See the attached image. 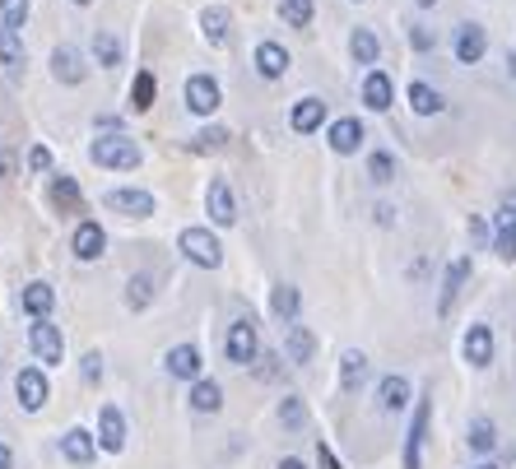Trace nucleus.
Wrapping results in <instances>:
<instances>
[{
	"instance_id": "1",
	"label": "nucleus",
	"mask_w": 516,
	"mask_h": 469,
	"mask_svg": "<svg viewBox=\"0 0 516 469\" xmlns=\"http://www.w3.org/2000/svg\"><path fill=\"white\" fill-rule=\"evenodd\" d=\"M89 158L98 163V168H140V145L130 140V135H98V140L89 145Z\"/></svg>"
},
{
	"instance_id": "2",
	"label": "nucleus",
	"mask_w": 516,
	"mask_h": 469,
	"mask_svg": "<svg viewBox=\"0 0 516 469\" xmlns=\"http://www.w3.org/2000/svg\"><path fill=\"white\" fill-rule=\"evenodd\" d=\"M177 252L191 265H200V270H219L224 265V246H219V237H214L209 228H182Z\"/></svg>"
},
{
	"instance_id": "3",
	"label": "nucleus",
	"mask_w": 516,
	"mask_h": 469,
	"mask_svg": "<svg viewBox=\"0 0 516 469\" xmlns=\"http://www.w3.org/2000/svg\"><path fill=\"white\" fill-rule=\"evenodd\" d=\"M224 349H228V363H237V367H252L256 358H261V340H256V321H252V316H242V321H233V325H228V340H224Z\"/></svg>"
},
{
	"instance_id": "4",
	"label": "nucleus",
	"mask_w": 516,
	"mask_h": 469,
	"mask_svg": "<svg viewBox=\"0 0 516 469\" xmlns=\"http://www.w3.org/2000/svg\"><path fill=\"white\" fill-rule=\"evenodd\" d=\"M428 419H432V395H423V400L414 404V423H410V437H405V456H400V465H405V469H423Z\"/></svg>"
},
{
	"instance_id": "5",
	"label": "nucleus",
	"mask_w": 516,
	"mask_h": 469,
	"mask_svg": "<svg viewBox=\"0 0 516 469\" xmlns=\"http://www.w3.org/2000/svg\"><path fill=\"white\" fill-rule=\"evenodd\" d=\"M29 344H33V358H38L42 367H61V358H66V340H61V330L51 325V321H33Z\"/></svg>"
},
{
	"instance_id": "6",
	"label": "nucleus",
	"mask_w": 516,
	"mask_h": 469,
	"mask_svg": "<svg viewBox=\"0 0 516 469\" xmlns=\"http://www.w3.org/2000/svg\"><path fill=\"white\" fill-rule=\"evenodd\" d=\"M14 391H19V409L23 413H38L47 404V376H42V367H19Z\"/></svg>"
},
{
	"instance_id": "7",
	"label": "nucleus",
	"mask_w": 516,
	"mask_h": 469,
	"mask_svg": "<svg viewBox=\"0 0 516 469\" xmlns=\"http://www.w3.org/2000/svg\"><path fill=\"white\" fill-rule=\"evenodd\" d=\"M205 209H209V218H214L219 228L237 224V200H233V190H228L224 177H214V181H209V190H205Z\"/></svg>"
},
{
	"instance_id": "8",
	"label": "nucleus",
	"mask_w": 516,
	"mask_h": 469,
	"mask_svg": "<svg viewBox=\"0 0 516 469\" xmlns=\"http://www.w3.org/2000/svg\"><path fill=\"white\" fill-rule=\"evenodd\" d=\"M451 51H456L460 66H475V61H484V51H488V33L479 29V23H460Z\"/></svg>"
},
{
	"instance_id": "9",
	"label": "nucleus",
	"mask_w": 516,
	"mask_h": 469,
	"mask_svg": "<svg viewBox=\"0 0 516 469\" xmlns=\"http://www.w3.org/2000/svg\"><path fill=\"white\" fill-rule=\"evenodd\" d=\"M186 107H191L196 117H209L214 107H219V84H214L209 75H191L186 79Z\"/></svg>"
},
{
	"instance_id": "10",
	"label": "nucleus",
	"mask_w": 516,
	"mask_h": 469,
	"mask_svg": "<svg viewBox=\"0 0 516 469\" xmlns=\"http://www.w3.org/2000/svg\"><path fill=\"white\" fill-rule=\"evenodd\" d=\"M98 447L102 451H121L126 447V419L117 404H102L98 409Z\"/></svg>"
},
{
	"instance_id": "11",
	"label": "nucleus",
	"mask_w": 516,
	"mask_h": 469,
	"mask_svg": "<svg viewBox=\"0 0 516 469\" xmlns=\"http://www.w3.org/2000/svg\"><path fill=\"white\" fill-rule=\"evenodd\" d=\"M466 279H470V256H456V261L447 265V274H442V293H438V316H447V312H451V302L460 297V288H466Z\"/></svg>"
},
{
	"instance_id": "12",
	"label": "nucleus",
	"mask_w": 516,
	"mask_h": 469,
	"mask_svg": "<svg viewBox=\"0 0 516 469\" xmlns=\"http://www.w3.org/2000/svg\"><path fill=\"white\" fill-rule=\"evenodd\" d=\"M107 209H121L130 218H149L154 214V196L140 186H126V190H107Z\"/></svg>"
},
{
	"instance_id": "13",
	"label": "nucleus",
	"mask_w": 516,
	"mask_h": 469,
	"mask_svg": "<svg viewBox=\"0 0 516 469\" xmlns=\"http://www.w3.org/2000/svg\"><path fill=\"white\" fill-rule=\"evenodd\" d=\"M494 252H498V261H516V196H507V205L498 209Z\"/></svg>"
},
{
	"instance_id": "14",
	"label": "nucleus",
	"mask_w": 516,
	"mask_h": 469,
	"mask_svg": "<svg viewBox=\"0 0 516 469\" xmlns=\"http://www.w3.org/2000/svg\"><path fill=\"white\" fill-rule=\"evenodd\" d=\"M51 75H57L61 84H79V79L89 75V66H85V57H79L70 42H61L57 51H51Z\"/></svg>"
},
{
	"instance_id": "15",
	"label": "nucleus",
	"mask_w": 516,
	"mask_h": 469,
	"mask_svg": "<svg viewBox=\"0 0 516 469\" xmlns=\"http://www.w3.org/2000/svg\"><path fill=\"white\" fill-rule=\"evenodd\" d=\"M163 367H168L177 381H200V349L196 344H177V349H168Z\"/></svg>"
},
{
	"instance_id": "16",
	"label": "nucleus",
	"mask_w": 516,
	"mask_h": 469,
	"mask_svg": "<svg viewBox=\"0 0 516 469\" xmlns=\"http://www.w3.org/2000/svg\"><path fill=\"white\" fill-rule=\"evenodd\" d=\"M466 363L470 367H488V363H494V330H488L484 321L466 330Z\"/></svg>"
},
{
	"instance_id": "17",
	"label": "nucleus",
	"mask_w": 516,
	"mask_h": 469,
	"mask_svg": "<svg viewBox=\"0 0 516 469\" xmlns=\"http://www.w3.org/2000/svg\"><path fill=\"white\" fill-rule=\"evenodd\" d=\"M19 307L29 312L33 321H47V312L57 307V293H51V284L33 279V284H23V293H19Z\"/></svg>"
},
{
	"instance_id": "18",
	"label": "nucleus",
	"mask_w": 516,
	"mask_h": 469,
	"mask_svg": "<svg viewBox=\"0 0 516 469\" xmlns=\"http://www.w3.org/2000/svg\"><path fill=\"white\" fill-rule=\"evenodd\" d=\"M405 404H410V381H405L400 372L382 376V385H377V409H382V413H400Z\"/></svg>"
},
{
	"instance_id": "19",
	"label": "nucleus",
	"mask_w": 516,
	"mask_h": 469,
	"mask_svg": "<svg viewBox=\"0 0 516 469\" xmlns=\"http://www.w3.org/2000/svg\"><path fill=\"white\" fill-rule=\"evenodd\" d=\"M0 66H5L10 79H23V38L10 23H0Z\"/></svg>"
},
{
	"instance_id": "20",
	"label": "nucleus",
	"mask_w": 516,
	"mask_h": 469,
	"mask_svg": "<svg viewBox=\"0 0 516 469\" xmlns=\"http://www.w3.org/2000/svg\"><path fill=\"white\" fill-rule=\"evenodd\" d=\"M70 246H75V256H79V261H98V256L107 252V233L89 218V224H79V228H75Z\"/></svg>"
},
{
	"instance_id": "21",
	"label": "nucleus",
	"mask_w": 516,
	"mask_h": 469,
	"mask_svg": "<svg viewBox=\"0 0 516 469\" xmlns=\"http://www.w3.org/2000/svg\"><path fill=\"white\" fill-rule=\"evenodd\" d=\"M61 456H66L70 465H89V460L98 456V437L85 432V428H70V432L61 437Z\"/></svg>"
},
{
	"instance_id": "22",
	"label": "nucleus",
	"mask_w": 516,
	"mask_h": 469,
	"mask_svg": "<svg viewBox=\"0 0 516 469\" xmlns=\"http://www.w3.org/2000/svg\"><path fill=\"white\" fill-rule=\"evenodd\" d=\"M321 121H325V102H321V98H298V102H293L289 126H293L298 135H312V130H321Z\"/></svg>"
},
{
	"instance_id": "23",
	"label": "nucleus",
	"mask_w": 516,
	"mask_h": 469,
	"mask_svg": "<svg viewBox=\"0 0 516 469\" xmlns=\"http://www.w3.org/2000/svg\"><path fill=\"white\" fill-rule=\"evenodd\" d=\"M325 140H331L335 154H359V145H363V126H359L354 117H340V121H331Z\"/></svg>"
},
{
	"instance_id": "24",
	"label": "nucleus",
	"mask_w": 516,
	"mask_h": 469,
	"mask_svg": "<svg viewBox=\"0 0 516 469\" xmlns=\"http://www.w3.org/2000/svg\"><path fill=\"white\" fill-rule=\"evenodd\" d=\"M391 98H396L391 75H387V70H368V79H363V102L372 107V112H387Z\"/></svg>"
},
{
	"instance_id": "25",
	"label": "nucleus",
	"mask_w": 516,
	"mask_h": 469,
	"mask_svg": "<svg viewBox=\"0 0 516 469\" xmlns=\"http://www.w3.org/2000/svg\"><path fill=\"white\" fill-rule=\"evenodd\" d=\"M363 381H368V353L349 349V353L340 358V391H344V395H354Z\"/></svg>"
},
{
	"instance_id": "26",
	"label": "nucleus",
	"mask_w": 516,
	"mask_h": 469,
	"mask_svg": "<svg viewBox=\"0 0 516 469\" xmlns=\"http://www.w3.org/2000/svg\"><path fill=\"white\" fill-rule=\"evenodd\" d=\"M284 70H289V51L280 42H261L256 47V75L261 79H284Z\"/></svg>"
},
{
	"instance_id": "27",
	"label": "nucleus",
	"mask_w": 516,
	"mask_h": 469,
	"mask_svg": "<svg viewBox=\"0 0 516 469\" xmlns=\"http://www.w3.org/2000/svg\"><path fill=\"white\" fill-rule=\"evenodd\" d=\"M284 353H289V363H312V353H316V335L307 325H289V335H284Z\"/></svg>"
},
{
	"instance_id": "28",
	"label": "nucleus",
	"mask_w": 516,
	"mask_h": 469,
	"mask_svg": "<svg viewBox=\"0 0 516 469\" xmlns=\"http://www.w3.org/2000/svg\"><path fill=\"white\" fill-rule=\"evenodd\" d=\"M47 196H51V205H57V209H66V214H75L79 205H85V196H79V181H75V177H66V173H57V177H51Z\"/></svg>"
},
{
	"instance_id": "29",
	"label": "nucleus",
	"mask_w": 516,
	"mask_h": 469,
	"mask_svg": "<svg viewBox=\"0 0 516 469\" xmlns=\"http://www.w3.org/2000/svg\"><path fill=\"white\" fill-rule=\"evenodd\" d=\"M349 57H354L359 66H377V57H382V42H377L372 29H354L349 33Z\"/></svg>"
},
{
	"instance_id": "30",
	"label": "nucleus",
	"mask_w": 516,
	"mask_h": 469,
	"mask_svg": "<svg viewBox=\"0 0 516 469\" xmlns=\"http://www.w3.org/2000/svg\"><path fill=\"white\" fill-rule=\"evenodd\" d=\"M228 23H233V19H228L224 5H209V10L200 14V33H205V42H209V47H224V42H228Z\"/></svg>"
},
{
	"instance_id": "31",
	"label": "nucleus",
	"mask_w": 516,
	"mask_h": 469,
	"mask_svg": "<svg viewBox=\"0 0 516 469\" xmlns=\"http://www.w3.org/2000/svg\"><path fill=\"white\" fill-rule=\"evenodd\" d=\"M191 409H196V413H219V409H224V391H219V381L200 376V381L191 385Z\"/></svg>"
},
{
	"instance_id": "32",
	"label": "nucleus",
	"mask_w": 516,
	"mask_h": 469,
	"mask_svg": "<svg viewBox=\"0 0 516 469\" xmlns=\"http://www.w3.org/2000/svg\"><path fill=\"white\" fill-rule=\"evenodd\" d=\"M410 107H414L419 117H438L447 102H442V93L432 89V84H423V79H414V84H410Z\"/></svg>"
},
{
	"instance_id": "33",
	"label": "nucleus",
	"mask_w": 516,
	"mask_h": 469,
	"mask_svg": "<svg viewBox=\"0 0 516 469\" xmlns=\"http://www.w3.org/2000/svg\"><path fill=\"white\" fill-rule=\"evenodd\" d=\"M93 61H98L102 70L121 66V38H117V33H107V29H98V33H93Z\"/></svg>"
},
{
	"instance_id": "34",
	"label": "nucleus",
	"mask_w": 516,
	"mask_h": 469,
	"mask_svg": "<svg viewBox=\"0 0 516 469\" xmlns=\"http://www.w3.org/2000/svg\"><path fill=\"white\" fill-rule=\"evenodd\" d=\"M298 307H303V297H298V288H293V284H280L275 293H270V312H275L280 321H289V325H293Z\"/></svg>"
},
{
	"instance_id": "35",
	"label": "nucleus",
	"mask_w": 516,
	"mask_h": 469,
	"mask_svg": "<svg viewBox=\"0 0 516 469\" xmlns=\"http://www.w3.org/2000/svg\"><path fill=\"white\" fill-rule=\"evenodd\" d=\"M470 451H479V456H488V451H494L498 447V428H494V419H475L470 423Z\"/></svg>"
},
{
	"instance_id": "36",
	"label": "nucleus",
	"mask_w": 516,
	"mask_h": 469,
	"mask_svg": "<svg viewBox=\"0 0 516 469\" xmlns=\"http://www.w3.org/2000/svg\"><path fill=\"white\" fill-rule=\"evenodd\" d=\"M154 75L149 70H140V75H135V84H130V112H149V107H154Z\"/></svg>"
},
{
	"instance_id": "37",
	"label": "nucleus",
	"mask_w": 516,
	"mask_h": 469,
	"mask_svg": "<svg viewBox=\"0 0 516 469\" xmlns=\"http://www.w3.org/2000/svg\"><path fill=\"white\" fill-rule=\"evenodd\" d=\"M149 302H154V279H149V274H135V279L126 284V307L130 312H145Z\"/></svg>"
},
{
	"instance_id": "38",
	"label": "nucleus",
	"mask_w": 516,
	"mask_h": 469,
	"mask_svg": "<svg viewBox=\"0 0 516 469\" xmlns=\"http://www.w3.org/2000/svg\"><path fill=\"white\" fill-rule=\"evenodd\" d=\"M228 145V130L224 126H205L200 135H191V145H186V149H191V154H219Z\"/></svg>"
},
{
	"instance_id": "39",
	"label": "nucleus",
	"mask_w": 516,
	"mask_h": 469,
	"mask_svg": "<svg viewBox=\"0 0 516 469\" xmlns=\"http://www.w3.org/2000/svg\"><path fill=\"white\" fill-rule=\"evenodd\" d=\"M312 14H316L312 0H284V5H280V19L289 23V29H307Z\"/></svg>"
},
{
	"instance_id": "40",
	"label": "nucleus",
	"mask_w": 516,
	"mask_h": 469,
	"mask_svg": "<svg viewBox=\"0 0 516 469\" xmlns=\"http://www.w3.org/2000/svg\"><path fill=\"white\" fill-rule=\"evenodd\" d=\"M280 423H284L289 432L307 428V404L298 400V395H284V400H280Z\"/></svg>"
},
{
	"instance_id": "41",
	"label": "nucleus",
	"mask_w": 516,
	"mask_h": 469,
	"mask_svg": "<svg viewBox=\"0 0 516 469\" xmlns=\"http://www.w3.org/2000/svg\"><path fill=\"white\" fill-rule=\"evenodd\" d=\"M368 177H372L377 186H387V181H396V158H391L387 149H377V154L368 158Z\"/></svg>"
},
{
	"instance_id": "42",
	"label": "nucleus",
	"mask_w": 516,
	"mask_h": 469,
	"mask_svg": "<svg viewBox=\"0 0 516 469\" xmlns=\"http://www.w3.org/2000/svg\"><path fill=\"white\" fill-rule=\"evenodd\" d=\"M0 14H5L10 29H23V19H29V0H0Z\"/></svg>"
},
{
	"instance_id": "43",
	"label": "nucleus",
	"mask_w": 516,
	"mask_h": 469,
	"mask_svg": "<svg viewBox=\"0 0 516 469\" xmlns=\"http://www.w3.org/2000/svg\"><path fill=\"white\" fill-rule=\"evenodd\" d=\"M280 363H284L280 353H261V358H256V376H261V381H280Z\"/></svg>"
},
{
	"instance_id": "44",
	"label": "nucleus",
	"mask_w": 516,
	"mask_h": 469,
	"mask_svg": "<svg viewBox=\"0 0 516 469\" xmlns=\"http://www.w3.org/2000/svg\"><path fill=\"white\" fill-rule=\"evenodd\" d=\"M432 42H438V38H432L423 23H414V29H410V47H414V51H432Z\"/></svg>"
},
{
	"instance_id": "45",
	"label": "nucleus",
	"mask_w": 516,
	"mask_h": 469,
	"mask_svg": "<svg viewBox=\"0 0 516 469\" xmlns=\"http://www.w3.org/2000/svg\"><path fill=\"white\" fill-rule=\"evenodd\" d=\"M79 372H85V381H98V376H102V358H98V353H85Z\"/></svg>"
},
{
	"instance_id": "46",
	"label": "nucleus",
	"mask_w": 516,
	"mask_h": 469,
	"mask_svg": "<svg viewBox=\"0 0 516 469\" xmlns=\"http://www.w3.org/2000/svg\"><path fill=\"white\" fill-rule=\"evenodd\" d=\"M29 168H33V173H47V168H51V154H47L42 145H33V149H29Z\"/></svg>"
},
{
	"instance_id": "47",
	"label": "nucleus",
	"mask_w": 516,
	"mask_h": 469,
	"mask_svg": "<svg viewBox=\"0 0 516 469\" xmlns=\"http://www.w3.org/2000/svg\"><path fill=\"white\" fill-rule=\"evenodd\" d=\"M10 173H14V154H10L5 145H0V181H5Z\"/></svg>"
},
{
	"instance_id": "48",
	"label": "nucleus",
	"mask_w": 516,
	"mask_h": 469,
	"mask_svg": "<svg viewBox=\"0 0 516 469\" xmlns=\"http://www.w3.org/2000/svg\"><path fill=\"white\" fill-rule=\"evenodd\" d=\"M316 460H321V469H340V460L331 456V447H316Z\"/></svg>"
},
{
	"instance_id": "49",
	"label": "nucleus",
	"mask_w": 516,
	"mask_h": 469,
	"mask_svg": "<svg viewBox=\"0 0 516 469\" xmlns=\"http://www.w3.org/2000/svg\"><path fill=\"white\" fill-rule=\"evenodd\" d=\"M470 237H475V242H484V237H488V228H484V218H470Z\"/></svg>"
},
{
	"instance_id": "50",
	"label": "nucleus",
	"mask_w": 516,
	"mask_h": 469,
	"mask_svg": "<svg viewBox=\"0 0 516 469\" xmlns=\"http://www.w3.org/2000/svg\"><path fill=\"white\" fill-rule=\"evenodd\" d=\"M280 469H307V465L298 460V456H284V460H280Z\"/></svg>"
},
{
	"instance_id": "51",
	"label": "nucleus",
	"mask_w": 516,
	"mask_h": 469,
	"mask_svg": "<svg viewBox=\"0 0 516 469\" xmlns=\"http://www.w3.org/2000/svg\"><path fill=\"white\" fill-rule=\"evenodd\" d=\"M14 460H10V447H5V441H0V469H10Z\"/></svg>"
},
{
	"instance_id": "52",
	"label": "nucleus",
	"mask_w": 516,
	"mask_h": 469,
	"mask_svg": "<svg viewBox=\"0 0 516 469\" xmlns=\"http://www.w3.org/2000/svg\"><path fill=\"white\" fill-rule=\"evenodd\" d=\"M507 70H512V79H516V51H512V57H507Z\"/></svg>"
},
{
	"instance_id": "53",
	"label": "nucleus",
	"mask_w": 516,
	"mask_h": 469,
	"mask_svg": "<svg viewBox=\"0 0 516 469\" xmlns=\"http://www.w3.org/2000/svg\"><path fill=\"white\" fill-rule=\"evenodd\" d=\"M470 469H498V465H494V460H484V465H470Z\"/></svg>"
},
{
	"instance_id": "54",
	"label": "nucleus",
	"mask_w": 516,
	"mask_h": 469,
	"mask_svg": "<svg viewBox=\"0 0 516 469\" xmlns=\"http://www.w3.org/2000/svg\"><path fill=\"white\" fill-rule=\"evenodd\" d=\"M414 5H423V10H432V5H438V0H414Z\"/></svg>"
},
{
	"instance_id": "55",
	"label": "nucleus",
	"mask_w": 516,
	"mask_h": 469,
	"mask_svg": "<svg viewBox=\"0 0 516 469\" xmlns=\"http://www.w3.org/2000/svg\"><path fill=\"white\" fill-rule=\"evenodd\" d=\"M75 5H89V0H75Z\"/></svg>"
}]
</instances>
